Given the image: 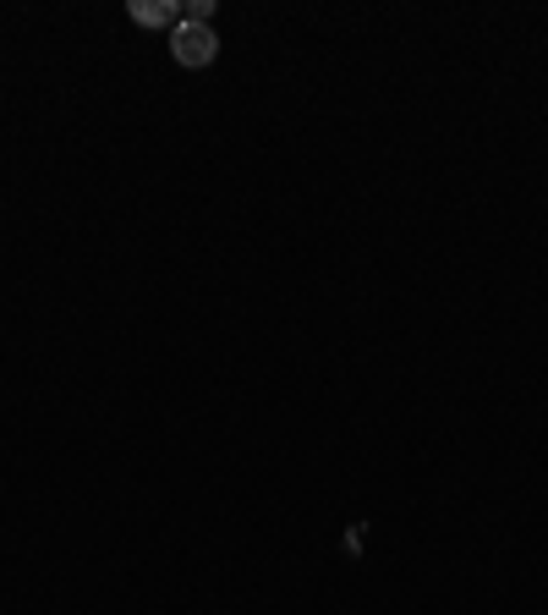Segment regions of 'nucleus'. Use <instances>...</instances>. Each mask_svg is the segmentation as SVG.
Listing matches in <instances>:
<instances>
[{
	"mask_svg": "<svg viewBox=\"0 0 548 615\" xmlns=\"http://www.w3.org/2000/svg\"><path fill=\"white\" fill-rule=\"evenodd\" d=\"M170 55H176V66H187V72H203V66H214V55H220V33L209 28V22H176V33H170Z\"/></svg>",
	"mask_w": 548,
	"mask_h": 615,
	"instance_id": "f257e3e1",
	"label": "nucleus"
},
{
	"mask_svg": "<svg viewBox=\"0 0 548 615\" xmlns=\"http://www.w3.org/2000/svg\"><path fill=\"white\" fill-rule=\"evenodd\" d=\"M209 17H214V0H192L187 6V22H209Z\"/></svg>",
	"mask_w": 548,
	"mask_h": 615,
	"instance_id": "7ed1b4c3",
	"label": "nucleus"
},
{
	"mask_svg": "<svg viewBox=\"0 0 548 615\" xmlns=\"http://www.w3.org/2000/svg\"><path fill=\"white\" fill-rule=\"evenodd\" d=\"M127 11H133L137 28H176V22H181V6H176V0H133Z\"/></svg>",
	"mask_w": 548,
	"mask_h": 615,
	"instance_id": "f03ea898",
	"label": "nucleus"
}]
</instances>
